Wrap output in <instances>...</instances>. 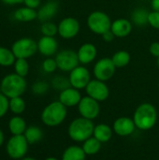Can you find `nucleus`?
I'll list each match as a JSON object with an SVG mask.
<instances>
[{
    "label": "nucleus",
    "instance_id": "nucleus-1",
    "mask_svg": "<svg viewBox=\"0 0 159 160\" xmlns=\"http://www.w3.org/2000/svg\"><path fill=\"white\" fill-rule=\"evenodd\" d=\"M132 118L138 129L147 131L156 126L158 119V113L153 104L144 102L137 107Z\"/></svg>",
    "mask_w": 159,
    "mask_h": 160
},
{
    "label": "nucleus",
    "instance_id": "nucleus-2",
    "mask_svg": "<svg viewBox=\"0 0 159 160\" xmlns=\"http://www.w3.org/2000/svg\"><path fill=\"white\" fill-rule=\"evenodd\" d=\"M94 128L95 125L92 120L81 116L70 122L67 128V134L73 142H83L93 136Z\"/></svg>",
    "mask_w": 159,
    "mask_h": 160
},
{
    "label": "nucleus",
    "instance_id": "nucleus-3",
    "mask_svg": "<svg viewBox=\"0 0 159 160\" xmlns=\"http://www.w3.org/2000/svg\"><path fill=\"white\" fill-rule=\"evenodd\" d=\"M67 116V108L59 100L52 101L48 104L41 112L42 123L50 128L60 126Z\"/></svg>",
    "mask_w": 159,
    "mask_h": 160
},
{
    "label": "nucleus",
    "instance_id": "nucleus-4",
    "mask_svg": "<svg viewBox=\"0 0 159 160\" xmlns=\"http://www.w3.org/2000/svg\"><path fill=\"white\" fill-rule=\"evenodd\" d=\"M26 81L24 77L18 75L17 73L8 74L5 76L1 82L0 89L1 93L8 98L21 97L26 90Z\"/></svg>",
    "mask_w": 159,
    "mask_h": 160
},
{
    "label": "nucleus",
    "instance_id": "nucleus-5",
    "mask_svg": "<svg viewBox=\"0 0 159 160\" xmlns=\"http://www.w3.org/2000/svg\"><path fill=\"white\" fill-rule=\"evenodd\" d=\"M112 20L110 16L101 10H95L91 12L86 20L87 26L91 32L102 36L104 33L111 30Z\"/></svg>",
    "mask_w": 159,
    "mask_h": 160
},
{
    "label": "nucleus",
    "instance_id": "nucleus-6",
    "mask_svg": "<svg viewBox=\"0 0 159 160\" xmlns=\"http://www.w3.org/2000/svg\"><path fill=\"white\" fill-rule=\"evenodd\" d=\"M28 144L23 135H12L6 145L7 154L12 159H22L28 151Z\"/></svg>",
    "mask_w": 159,
    "mask_h": 160
},
{
    "label": "nucleus",
    "instance_id": "nucleus-7",
    "mask_svg": "<svg viewBox=\"0 0 159 160\" xmlns=\"http://www.w3.org/2000/svg\"><path fill=\"white\" fill-rule=\"evenodd\" d=\"M54 59L56 61L57 68L64 72H70L80 64L77 52L71 49L60 51Z\"/></svg>",
    "mask_w": 159,
    "mask_h": 160
},
{
    "label": "nucleus",
    "instance_id": "nucleus-8",
    "mask_svg": "<svg viewBox=\"0 0 159 160\" xmlns=\"http://www.w3.org/2000/svg\"><path fill=\"white\" fill-rule=\"evenodd\" d=\"M15 57L26 59L34 55L37 51V43L29 38H23L15 41L11 49Z\"/></svg>",
    "mask_w": 159,
    "mask_h": 160
},
{
    "label": "nucleus",
    "instance_id": "nucleus-9",
    "mask_svg": "<svg viewBox=\"0 0 159 160\" xmlns=\"http://www.w3.org/2000/svg\"><path fill=\"white\" fill-rule=\"evenodd\" d=\"M116 67L113 64L112 58L104 57L99 59L94 66L93 74L97 80L107 82L111 80L115 74Z\"/></svg>",
    "mask_w": 159,
    "mask_h": 160
},
{
    "label": "nucleus",
    "instance_id": "nucleus-10",
    "mask_svg": "<svg viewBox=\"0 0 159 160\" xmlns=\"http://www.w3.org/2000/svg\"><path fill=\"white\" fill-rule=\"evenodd\" d=\"M77 107L78 112L82 117L92 121L97 118V116L100 113L99 102L88 96L82 97Z\"/></svg>",
    "mask_w": 159,
    "mask_h": 160
},
{
    "label": "nucleus",
    "instance_id": "nucleus-11",
    "mask_svg": "<svg viewBox=\"0 0 159 160\" xmlns=\"http://www.w3.org/2000/svg\"><path fill=\"white\" fill-rule=\"evenodd\" d=\"M68 80L70 82V86L78 90L85 89V87L91 81V73L87 68L83 66H78L69 72Z\"/></svg>",
    "mask_w": 159,
    "mask_h": 160
},
{
    "label": "nucleus",
    "instance_id": "nucleus-12",
    "mask_svg": "<svg viewBox=\"0 0 159 160\" xmlns=\"http://www.w3.org/2000/svg\"><path fill=\"white\" fill-rule=\"evenodd\" d=\"M85 92L88 97L96 99L98 102L105 101L110 96V89L105 82L94 79L85 87Z\"/></svg>",
    "mask_w": 159,
    "mask_h": 160
},
{
    "label": "nucleus",
    "instance_id": "nucleus-13",
    "mask_svg": "<svg viewBox=\"0 0 159 160\" xmlns=\"http://www.w3.org/2000/svg\"><path fill=\"white\" fill-rule=\"evenodd\" d=\"M58 26V34L64 39H72L80 32L81 24L80 22L74 17H66L64 18Z\"/></svg>",
    "mask_w": 159,
    "mask_h": 160
},
{
    "label": "nucleus",
    "instance_id": "nucleus-14",
    "mask_svg": "<svg viewBox=\"0 0 159 160\" xmlns=\"http://www.w3.org/2000/svg\"><path fill=\"white\" fill-rule=\"evenodd\" d=\"M136 128L133 118H129L127 116H121L117 118L112 125L113 132L120 137H128L132 135Z\"/></svg>",
    "mask_w": 159,
    "mask_h": 160
},
{
    "label": "nucleus",
    "instance_id": "nucleus-15",
    "mask_svg": "<svg viewBox=\"0 0 159 160\" xmlns=\"http://www.w3.org/2000/svg\"><path fill=\"white\" fill-rule=\"evenodd\" d=\"M82 98L80 90L70 86L60 92L58 100L67 108H72L79 105Z\"/></svg>",
    "mask_w": 159,
    "mask_h": 160
},
{
    "label": "nucleus",
    "instance_id": "nucleus-16",
    "mask_svg": "<svg viewBox=\"0 0 159 160\" xmlns=\"http://www.w3.org/2000/svg\"><path fill=\"white\" fill-rule=\"evenodd\" d=\"M79 62L82 65H88L91 64L97 55V47L90 42L83 43L80 46V48L77 51Z\"/></svg>",
    "mask_w": 159,
    "mask_h": 160
},
{
    "label": "nucleus",
    "instance_id": "nucleus-17",
    "mask_svg": "<svg viewBox=\"0 0 159 160\" xmlns=\"http://www.w3.org/2000/svg\"><path fill=\"white\" fill-rule=\"evenodd\" d=\"M132 22L126 18H119L112 22L111 31L113 33L115 38H127L132 32Z\"/></svg>",
    "mask_w": 159,
    "mask_h": 160
},
{
    "label": "nucleus",
    "instance_id": "nucleus-18",
    "mask_svg": "<svg viewBox=\"0 0 159 160\" xmlns=\"http://www.w3.org/2000/svg\"><path fill=\"white\" fill-rule=\"evenodd\" d=\"M59 9V3L56 0H49L37 11V19L42 22H49L52 19Z\"/></svg>",
    "mask_w": 159,
    "mask_h": 160
},
{
    "label": "nucleus",
    "instance_id": "nucleus-19",
    "mask_svg": "<svg viewBox=\"0 0 159 160\" xmlns=\"http://www.w3.org/2000/svg\"><path fill=\"white\" fill-rule=\"evenodd\" d=\"M37 50L42 55L52 56L58 50V42L53 37L43 36L37 42Z\"/></svg>",
    "mask_w": 159,
    "mask_h": 160
},
{
    "label": "nucleus",
    "instance_id": "nucleus-20",
    "mask_svg": "<svg viewBox=\"0 0 159 160\" xmlns=\"http://www.w3.org/2000/svg\"><path fill=\"white\" fill-rule=\"evenodd\" d=\"M113 133L114 132H113L112 128H111L107 124L100 123V124L95 126L93 136L97 140H98L101 143H105L112 140Z\"/></svg>",
    "mask_w": 159,
    "mask_h": 160
},
{
    "label": "nucleus",
    "instance_id": "nucleus-21",
    "mask_svg": "<svg viewBox=\"0 0 159 160\" xmlns=\"http://www.w3.org/2000/svg\"><path fill=\"white\" fill-rule=\"evenodd\" d=\"M86 157L82 146L70 145L63 152L61 160H85Z\"/></svg>",
    "mask_w": 159,
    "mask_h": 160
},
{
    "label": "nucleus",
    "instance_id": "nucleus-22",
    "mask_svg": "<svg viewBox=\"0 0 159 160\" xmlns=\"http://www.w3.org/2000/svg\"><path fill=\"white\" fill-rule=\"evenodd\" d=\"M26 122L21 116H13L8 122V129L12 135H23L26 130Z\"/></svg>",
    "mask_w": 159,
    "mask_h": 160
},
{
    "label": "nucleus",
    "instance_id": "nucleus-23",
    "mask_svg": "<svg viewBox=\"0 0 159 160\" xmlns=\"http://www.w3.org/2000/svg\"><path fill=\"white\" fill-rule=\"evenodd\" d=\"M101 146H102V143L98 140H97L94 136H92L91 138H89L85 142H83L82 145L86 156L97 155L100 151Z\"/></svg>",
    "mask_w": 159,
    "mask_h": 160
},
{
    "label": "nucleus",
    "instance_id": "nucleus-24",
    "mask_svg": "<svg viewBox=\"0 0 159 160\" xmlns=\"http://www.w3.org/2000/svg\"><path fill=\"white\" fill-rule=\"evenodd\" d=\"M14 18L19 22H31L37 18V12L34 8H21L14 12Z\"/></svg>",
    "mask_w": 159,
    "mask_h": 160
},
{
    "label": "nucleus",
    "instance_id": "nucleus-25",
    "mask_svg": "<svg viewBox=\"0 0 159 160\" xmlns=\"http://www.w3.org/2000/svg\"><path fill=\"white\" fill-rule=\"evenodd\" d=\"M150 11L143 8H138L131 13V21L138 26H144L148 24V17Z\"/></svg>",
    "mask_w": 159,
    "mask_h": 160
},
{
    "label": "nucleus",
    "instance_id": "nucleus-26",
    "mask_svg": "<svg viewBox=\"0 0 159 160\" xmlns=\"http://www.w3.org/2000/svg\"><path fill=\"white\" fill-rule=\"evenodd\" d=\"M23 136L25 137L29 144H34L41 141L43 137V132L40 128L37 126H30L24 131Z\"/></svg>",
    "mask_w": 159,
    "mask_h": 160
},
{
    "label": "nucleus",
    "instance_id": "nucleus-27",
    "mask_svg": "<svg viewBox=\"0 0 159 160\" xmlns=\"http://www.w3.org/2000/svg\"><path fill=\"white\" fill-rule=\"evenodd\" d=\"M112 60L113 64L115 65L116 68H122L127 67L130 63L131 56L127 51L120 50L112 56Z\"/></svg>",
    "mask_w": 159,
    "mask_h": 160
},
{
    "label": "nucleus",
    "instance_id": "nucleus-28",
    "mask_svg": "<svg viewBox=\"0 0 159 160\" xmlns=\"http://www.w3.org/2000/svg\"><path fill=\"white\" fill-rule=\"evenodd\" d=\"M15 55L13 54L12 51L0 47V65L3 67H9L15 63Z\"/></svg>",
    "mask_w": 159,
    "mask_h": 160
},
{
    "label": "nucleus",
    "instance_id": "nucleus-29",
    "mask_svg": "<svg viewBox=\"0 0 159 160\" xmlns=\"http://www.w3.org/2000/svg\"><path fill=\"white\" fill-rule=\"evenodd\" d=\"M9 110L14 114H21L25 110V101L21 98H13L9 100Z\"/></svg>",
    "mask_w": 159,
    "mask_h": 160
},
{
    "label": "nucleus",
    "instance_id": "nucleus-30",
    "mask_svg": "<svg viewBox=\"0 0 159 160\" xmlns=\"http://www.w3.org/2000/svg\"><path fill=\"white\" fill-rule=\"evenodd\" d=\"M52 86L57 91H63L68 87H70V82L68 78L64 76H56L52 81Z\"/></svg>",
    "mask_w": 159,
    "mask_h": 160
},
{
    "label": "nucleus",
    "instance_id": "nucleus-31",
    "mask_svg": "<svg viewBox=\"0 0 159 160\" xmlns=\"http://www.w3.org/2000/svg\"><path fill=\"white\" fill-rule=\"evenodd\" d=\"M15 71L18 75L22 77H25L28 74L29 71V65L26 61V59L23 58H18L14 63Z\"/></svg>",
    "mask_w": 159,
    "mask_h": 160
},
{
    "label": "nucleus",
    "instance_id": "nucleus-32",
    "mask_svg": "<svg viewBox=\"0 0 159 160\" xmlns=\"http://www.w3.org/2000/svg\"><path fill=\"white\" fill-rule=\"evenodd\" d=\"M40 31L43 36L46 37H54L58 33V26L52 22H45L40 27Z\"/></svg>",
    "mask_w": 159,
    "mask_h": 160
},
{
    "label": "nucleus",
    "instance_id": "nucleus-33",
    "mask_svg": "<svg viewBox=\"0 0 159 160\" xmlns=\"http://www.w3.org/2000/svg\"><path fill=\"white\" fill-rule=\"evenodd\" d=\"M48 90H49V84L43 81H38L32 85V92L37 96L46 94Z\"/></svg>",
    "mask_w": 159,
    "mask_h": 160
},
{
    "label": "nucleus",
    "instance_id": "nucleus-34",
    "mask_svg": "<svg viewBox=\"0 0 159 160\" xmlns=\"http://www.w3.org/2000/svg\"><path fill=\"white\" fill-rule=\"evenodd\" d=\"M56 68H58L57 64L55 59L53 58H47L42 63V69L46 73H52L56 70Z\"/></svg>",
    "mask_w": 159,
    "mask_h": 160
},
{
    "label": "nucleus",
    "instance_id": "nucleus-35",
    "mask_svg": "<svg viewBox=\"0 0 159 160\" xmlns=\"http://www.w3.org/2000/svg\"><path fill=\"white\" fill-rule=\"evenodd\" d=\"M9 109V100L4 94L0 93V118H2Z\"/></svg>",
    "mask_w": 159,
    "mask_h": 160
},
{
    "label": "nucleus",
    "instance_id": "nucleus-36",
    "mask_svg": "<svg viewBox=\"0 0 159 160\" xmlns=\"http://www.w3.org/2000/svg\"><path fill=\"white\" fill-rule=\"evenodd\" d=\"M148 24H150L153 28L159 30V11H150L148 17Z\"/></svg>",
    "mask_w": 159,
    "mask_h": 160
},
{
    "label": "nucleus",
    "instance_id": "nucleus-37",
    "mask_svg": "<svg viewBox=\"0 0 159 160\" xmlns=\"http://www.w3.org/2000/svg\"><path fill=\"white\" fill-rule=\"evenodd\" d=\"M149 52H150V53H151L153 56H155V57L158 58L159 57V42L158 41H155V42L151 43V45H150V47H149Z\"/></svg>",
    "mask_w": 159,
    "mask_h": 160
},
{
    "label": "nucleus",
    "instance_id": "nucleus-38",
    "mask_svg": "<svg viewBox=\"0 0 159 160\" xmlns=\"http://www.w3.org/2000/svg\"><path fill=\"white\" fill-rule=\"evenodd\" d=\"M40 2L41 0H23V3L27 8H34V9H36L40 6Z\"/></svg>",
    "mask_w": 159,
    "mask_h": 160
},
{
    "label": "nucleus",
    "instance_id": "nucleus-39",
    "mask_svg": "<svg viewBox=\"0 0 159 160\" xmlns=\"http://www.w3.org/2000/svg\"><path fill=\"white\" fill-rule=\"evenodd\" d=\"M114 38H115V36L113 35V33H112L111 30L108 31V32H106V33H104V34L102 35V38H103V40L106 41V42H112V41L114 39Z\"/></svg>",
    "mask_w": 159,
    "mask_h": 160
},
{
    "label": "nucleus",
    "instance_id": "nucleus-40",
    "mask_svg": "<svg viewBox=\"0 0 159 160\" xmlns=\"http://www.w3.org/2000/svg\"><path fill=\"white\" fill-rule=\"evenodd\" d=\"M151 8L155 11H159V0H151Z\"/></svg>",
    "mask_w": 159,
    "mask_h": 160
},
{
    "label": "nucleus",
    "instance_id": "nucleus-41",
    "mask_svg": "<svg viewBox=\"0 0 159 160\" xmlns=\"http://www.w3.org/2000/svg\"><path fill=\"white\" fill-rule=\"evenodd\" d=\"M2 2L7 5H16V4L23 3V0H2Z\"/></svg>",
    "mask_w": 159,
    "mask_h": 160
},
{
    "label": "nucleus",
    "instance_id": "nucleus-42",
    "mask_svg": "<svg viewBox=\"0 0 159 160\" xmlns=\"http://www.w3.org/2000/svg\"><path fill=\"white\" fill-rule=\"evenodd\" d=\"M4 140H5L4 133H3V131L1 130V128H0V147L3 145V143H4Z\"/></svg>",
    "mask_w": 159,
    "mask_h": 160
},
{
    "label": "nucleus",
    "instance_id": "nucleus-43",
    "mask_svg": "<svg viewBox=\"0 0 159 160\" xmlns=\"http://www.w3.org/2000/svg\"><path fill=\"white\" fill-rule=\"evenodd\" d=\"M44 160H58L56 158H53V157H50V158H45Z\"/></svg>",
    "mask_w": 159,
    "mask_h": 160
},
{
    "label": "nucleus",
    "instance_id": "nucleus-44",
    "mask_svg": "<svg viewBox=\"0 0 159 160\" xmlns=\"http://www.w3.org/2000/svg\"><path fill=\"white\" fill-rule=\"evenodd\" d=\"M21 160H37L36 158H23Z\"/></svg>",
    "mask_w": 159,
    "mask_h": 160
},
{
    "label": "nucleus",
    "instance_id": "nucleus-45",
    "mask_svg": "<svg viewBox=\"0 0 159 160\" xmlns=\"http://www.w3.org/2000/svg\"><path fill=\"white\" fill-rule=\"evenodd\" d=\"M157 65H158V67H159V57L157 58Z\"/></svg>",
    "mask_w": 159,
    "mask_h": 160
}]
</instances>
